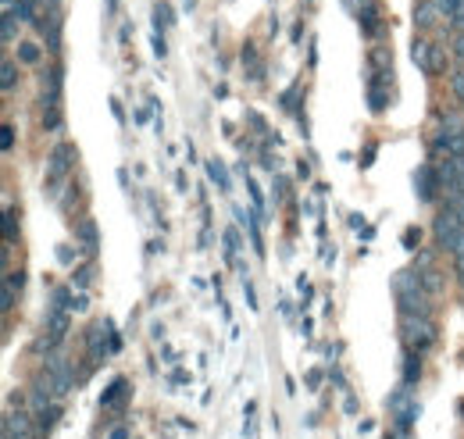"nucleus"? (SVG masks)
<instances>
[{
    "instance_id": "4be33fe9",
    "label": "nucleus",
    "mask_w": 464,
    "mask_h": 439,
    "mask_svg": "<svg viewBox=\"0 0 464 439\" xmlns=\"http://www.w3.org/2000/svg\"><path fill=\"white\" fill-rule=\"evenodd\" d=\"M61 121H65V118H61V107H43L40 125H43L47 133H57V129H61Z\"/></svg>"
},
{
    "instance_id": "c9c22d12",
    "label": "nucleus",
    "mask_w": 464,
    "mask_h": 439,
    "mask_svg": "<svg viewBox=\"0 0 464 439\" xmlns=\"http://www.w3.org/2000/svg\"><path fill=\"white\" fill-rule=\"evenodd\" d=\"M154 50H158V57H165V40L161 36H154Z\"/></svg>"
},
{
    "instance_id": "423d86ee",
    "label": "nucleus",
    "mask_w": 464,
    "mask_h": 439,
    "mask_svg": "<svg viewBox=\"0 0 464 439\" xmlns=\"http://www.w3.org/2000/svg\"><path fill=\"white\" fill-rule=\"evenodd\" d=\"M357 22L364 29V36L375 40L379 36V29H382V18H379V8H375V0H361V8H357Z\"/></svg>"
},
{
    "instance_id": "473e14b6",
    "label": "nucleus",
    "mask_w": 464,
    "mask_h": 439,
    "mask_svg": "<svg viewBox=\"0 0 464 439\" xmlns=\"http://www.w3.org/2000/svg\"><path fill=\"white\" fill-rule=\"evenodd\" d=\"M11 311H15V293L4 286V315H11Z\"/></svg>"
},
{
    "instance_id": "c756f323",
    "label": "nucleus",
    "mask_w": 464,
    "mask_h": 439,
    "mask_svg": "<svg viewBox=\"0 0 464 439\" xmlns=\"http://www.w3.org/2000/svg\"><path fill=\"white\" fill-rule=\"evenodd\" d=\"M11 150H15V129L4 125V154H11Z\"/></svg>"
},
{
    "instance_id": "4468645a",
    "label": "nucleus",
    "mask_w": 464,
    "mask_h": 439,
    "mask_svg": "<svg viewBox=\"0 0 464 439\" xmlns=\"http://www.w3.org/2000/svg\"><path fill=\"white\" fill-rule=\"evenodd\" d=\"M421 379V361L414 350H404V386H418Z\"/></svg>"
},
{
    "instance_id": "a878e982",
    "label": "nucleus",
    "mask_w": 464,
    "mask_h": 439,
    "mask_svg": "<svg viewBox=\"0 0 464 439\" xmlns=\"http://www.w3.org/2000/svg\"><path fill=\"white\" fill-rule=\"evenodd\" d=\"M207 172H211V179H214V182H218V186H222V190H225V186H229V179H225V168H222L218 161H211V165H207Z\"/></svg>"
},
{
    "instance_id": "39448f33",
    "label": "nucleus",
    "mask_w": 464,
    "mask_h": 439,
    "mask_svg": "<svg viewBox=\"0 0 464 439\" xmlns=\"http://www.w3.org/2000/svg\"><path fill=\"white\" fill-rule=\"evenodd\" d=\"M43 329H47L50 336H57V339H65L68 329H72V311H65V307H50V311H47V318H43Z\"/></svg>"
},
{
    "instance_id": "7c9ffc66",
    "label": "nucleus",
    "mask_w": 464,
    "mask_h": 439,
    "mask_svg": "<svg viewBox=\"0 0 464 439\" xmlns=\"http://www.w3.org/2000/svg\"><path fill=\"white\" fill-rule=\"evenodd\" d=\"M454 57H457V61H464V33H457V36H454Z\"/></svg>"
},
{
    "instance_id": "7ed1b4c3",
    "label": "nucleus",
    "mask_w": 464,
    "mask_h": 439,
    "mask_svg": "<svg viewBox=\"0 0 464 439\" xmlns=\"http://www.w3.org/2000/svg\"><path fill=\"white\" fill-rule=\"evenodd\" d=\"M61 82H65V65H54L40 75V107H61Z\"/></svg>"
},
{
    "instance_id": "2f4dec72",
    "label": "nucleus",
    "mask_w": 464,
    "mask_h": 439,
    "mask_svg": "<svg viewBox=\"0 0 464 439\" xmlns=\"http://www.w3.org/2000/svg\"><path fill=\"white\" fill-rule=\"evenodd\" d=\"M454 271H457V282H461V290H464V254L454 258Z\"/></svg>"
},
{
    "instance_id": "0eeeda50",
    "label": "nucleus",
    "mask_w": 464,
    "mask_h": 439,
    "mask_svg": "<svg viewBox=\"0 0 464 439\" xmlns=\"http://www.w3.org/2000/svg\"><path fill=\"white\" fill-rule=\"evenodd\" d=\"M129 393V382L126 379H114L107 389H104V396H100V403H104V411H121V407H126V400H121V396H126Z\"/></svg>"
},
{
    "instance_id": "a211bd4d",
    "label": "nucleus",
    "mask_w": 464,
    "mask_h": 439,
    "mask_svg": "<svg viewBox=\"0 0 464 439\" xmlns=\"http://www.w3.org/2000/svg\"><path fill=\"white\" fill-rule=\"evenodd\" d=\"M57 343H61V339H57V336H50V332L43 329V332L36 336V343H33V354H43V357H50V354H57Z\"/></svg>"
},
{
    "instance_id": "72a5a7b5",
    "label": "nucleus",
    "mask_w": 464,
    "mask_h": 439,
    "mask_svg": "<svg viewBox=\"0 0 464 439\" xmlns=\"http://www.w3.org/2000/svg\"><path fill=\"white\" fill-rule=\"evenodd\" d=\"M414 243H421V232H414V229H411V232L404 236V246H407V250H414Z\"/></svg>"
},
{
    "instance_id": "9b49d317",
    "label": "nucleus",
    "mask_w": 464,
    "mask_h": 439,
    "mask_svg": "<svg viewBox=\"0 0 464 439\" xmlns=\"http://www.w3.org/2000/svg\"><path fill=\"white\" fill-rule=\"evenodd\" d=\"M15 57H18V65H40V61H43V50H40V43H33V40H18Z\"/></svg>"
},
{
    "instance_id": "2eb2a0df",
    "label": "nucleus",
    "mask_w": 464,
    "mask_h": 439,
    "mask_svg": "<svg viewBox=\"0 0 464 439\" xmlns=\"http://www.w3.org/2000/svg\"><path fill=\"white\" fill-rule=\"evenodd\" d=\"M421 290H425L428 297H440V293H443V275H440L436 268H421Z\"/></svg>"
},
{
    "instance_id": "6e6552de",
    "label": "nucleus",
    "mask_w": 464,
    "mask_h": 439,
    "mask_svg": "<svg viewBox=\"0 0 464 439\" xmlns=\"http://www.w3.org/2000/svg\"><path fill=\"white\" fill-rule=\"evenodd\" d=\"M75 239L82 243V250L93 258V254H97V243H100V236H97V222H93V218H82V222L75 225Z\"/></svg>"
},
{
    "instance_id": "412c9836",
    "label": "nucleus",
    "mask_w": 464,
    "mask_h": 439,
    "mask_svg": "<svg viewBox=\"0 0 464 439\" xmlns=\"http://www.w3.org/2000/svg\"><path fill=\"white\" fill-rule=\"evenodd\" d=\"M379 72H389V50L386 47L371 50V75H379Z\"/></svg>"
},
{
    "instance_id": "1a4fd4ad",
    "label": "nucleus",
    "mask_w": 464,
    "mask_h": 439,
    "mask_svg": "<svg viewBox=\"0 0 464 439\" xmlns=\"http://www.w3.org/2000/svg\"><path fill=\"white\" fill-rule=\"evenodd\" d=\"M104 329H107V322H97V325L89 329V336H86V347H89L93 361H104L107 354H114L111 347H104Z\"/></svg>"
},
{
    "instance_id": "9d476101",
    "label": "nucleus",
    "mask_w": 464,
    "mask_h": 439,
    "mask_svg": "<svg viewBox=\"0 0 464 439\" xmlns=\"http://www.w3.org/2000/svg\"><path fill=\"white\" fill-rule=\"evenodd\" d=\"M425 75H432V79H440L443 72H447V50L440 47V43H432L428 47V61H425V68H421Z\"/></svg>"
},
{
    "instance_id": "ddd939ff",
    "label": "nucleus",
    "mask_w": 464,
    "mask_h": 439,
    "mask_svg": "<svg viewBox=\"0 0 464 439\" xmlns=\"http://www.w3.org/2000/svg\"><path fill=\"white\" fill-rule=\"evenodd\" d=\"M436 125H440V133H443V136H464V118H461L457 111L440 114V118H436Z\"/></svg>"
},
{
    "instance_id": "f257e3e1",
    "label": "nucleus",
    "mask_w": 464,
    "mask_h": 439,
    "mask_svg": "<svg viewBox=\"0 0 464 439\" xmlns=\"http://www.w3.org/2000/svg\"><path fill=\"white\" fill-rule=\"evenodd\" d=\"M400 336H404V347L407 350H432L436 347V322L411 315V318H400Z\"/></svg>"
},
{
    "instance_id": "5701e85b",
    "label": "nucleus",
    "mask_w": 464,
    "mask_h": 439,
    "mask_svg": "<svg viewBox=\"0 0 464 439\" xmlns=\"http://www.w3.org/2000/svg\"><path fill=\"white\" fill-rule=\"evenodd\" d=\"M432 4H436V11H440V18H454L457 11H464V0H432Z\"/></svg>"
},
{
    "instance_id": "aec40b11",
    "label": "nucleus",
    "mask_w": 464,
    "mask_h": 439,
    "mask_svg": "<svg viewBox=\"0 0 464 439\" xmlns=\"http://www.w3.org/2000/svg\"><path fill=\"white\" fill-rule=\"evenodd\" d=\"M18 11L15 8H4V33H0V40H4V43H11L15 40V29H18Z\"/></svg>"
},
{
    "instance_id": "dca6fc26",
    "label": "nucleus",
    "mask_w": 464,
    "mask_h": 439,
    "mask_svg": "<svg viewBox=\"0 0 464 439\" xmlns=\"http://www.w3.org/2000/svg\"><path fill=\"white\" fill-rule=\"evenodd\" d=\"M93 275H97V268H93V261H86V265H79L75 271H72V290H89V282H93Z\"/></svg>"
},
{
    "instance_id": "f3484780",
    "label": "nucleus",
    "mask_w": 464,
    "mask_h": 439,
    "mask_svg": "<svg viewBox=\"0 0 464 439\" xmlns=\"http://www.w3.org/2000/svg\"><path fill=\"white\" fill-rule=\"evenodd\" d=\"M436 15H440V11H436V4H432V0H418V8H414V22H418V29H428Z\"/></svg>"
},
{
    "instance_id": "cd10ccee",
    "label": "nucleus",
    "mask_w": 464,
    "mask_h": 439,
    "mask_svg": "<svg viewBox=\"0 0 464 439\" xmlns=\"http://www.w3.org/2000/svg\"><path fill=\"white\" fill-rule=\"evenodd\" d=\"M57 258H61V265H75V258H79V254H75L72 246H57Z\"/></svg>"
},
{
    "instance_id": "6ab92c4d",
    "label": "nucleus",
    "mask_w": 464,
    "mask_h": 439,
    "mask_svg": "<svg viewBox=\"0 0 464 439\" xmlns=\"http://www.w3.org/2000/svg\"><path fill=\"white\" fill-rule=\"evenodd\" d=\"M18 232H22V229H18V218H15V207L8 204V207H4V243H15V239H18Z\"/></svg>"
},
{
    "instance_id": "393cba45",
    "label": "nucleus",
    "mask_w": 464,
    "mask_h": 439,
    "mask_svg": "<svg viewBox=\"0 0 464 439\" xmlns=\"http://www.w3.org/2000/svg\"><path fill=\"white\" fill-rule=\"evenodd\" d=\"M450 93H454V97L464 104V68H461V72H454V79H450Z\"/></svg>"
},
{
    "instance_id": "20e7f679",
    "label": "nucleus",
    "mask_w": 464,
    "mask_h": 439,
    "mask_svg": "<svg viewBox=\"0 0 464 439\" xmlns=\"http://www.w3.org/2000/svg\"><path fill=\"white\" fill-rule=\"evenodd\" d=\"M436 186H440V175H436V168L421 165V168L414 172V190H418V200L432 204V200H436Z\"/></svg>"
},
{
    "instance_id": "f704fd0d",
    "label": "nucleus",
    "mask_w": 464,
    "mask_h": 439,
    "mask_svg": "<svg viewBox=\"0 0 464 439\" xmlns=\"http://www.w3.org/2000/svg\"><path fill=\"white\" fill-rule=\"evenodd\" d=\"M243 293H246V300H250V307H257V297H254V286H250V282L243 286Z\"/></svg>"
},
{
    "instance_id": "b1692460",
    "label": "nucleus",
    "mask_w": 464,
    "mask_h": 439,
    "mask_svg": "<svg viewBox=\"0 0 464 439\" xmlns=\"http://www.w3.org/2000/svg\"><path fill=\"white\" fill-rule=\"evenodd\" d=\"M428 47H432V43H428V40H421V36H418V40H414V47H411V61H414L418 68H425V61H428Z\"/></svg>"
},
{
    "instance_id": "f8f14e48",
    "label": "nucleus",
    "mask_w": 464,
    "mask_h": 439,
    "mask_svg": "<svg viewBox=\"0 0 464 439\" xmlns=\"http://www.w3.org/2000/svg\"><path fill=\"white\" fill-rule=\"evenodd\" d=\"M0 89H4V93H15L18 89V65H15V57L0 61Z\"/></svg>"
},
{
    "instance_id": "f03ea898",
    "label": "nucleus",
    "mask_w": 464,
    "mask_h": 439,
    "mask_svg": "<svg viewBox=\"0 0 464 439\" xmlns=\"http://www.w3.org/2000/svg\"><path fill=\"white\" fill-rule=\"evenodd\" d=\"M75 168V147L72 143H54L50 150V161H47V182L57 186V182H65Z\"/></svg>"
},
{
    "instance_id": "e433bc0d",
    "label": "nucleus",
    "mask_w": 464,
    "mask_h": 439,
    "mask_svg": "<svg viewBox=\"0 0 464 439\" xmlns=\"http://www.w3.org/2000/svg\"><path fill=\"white\" fill-rule=\"evenodd\" d=\"M11 4H15V0H4V8H11Z\"/></svg>"
},
{
    "instance_id": "4c0bfd02",
    "label": "nucleus",
    "mask_w": 464,
    "mask_h": 439,
    "mask_svg": "<svg viewBox=\"0 0 464 439\" xmlns=\"http://www.w3.org/2000/svg\"><path fill=\"white\" fill-rule=\"evenodd\" d=\"M461 418H464V403H461Z\"/></svg>"
},
{
    "instance_id": "bb28decb",
    "label": "nucleus",
    "mask_w": 464,
    "mask_h": 439,
    "mask_svg": "<svg viewBox=\"0 0 464 439\" xmlns=\"http://www.w3.org/2000/svg\"><path fill=\"white\" fill-rule=\"evenodd\" d=\"M107 439H133V425H126V422L114 425V429L107 432Z\"/></svg>"
},
{
    "instance_id": "c85d7f7f",
    "label": "nucleus",
    "mask_w": 464,
    "mask_h": 439,
    "mask_svg": "<svg viewBox=\"0 0 464 439\" xmlns=\"http://www.w3.org/2000/svg\"><path fill=\"white\" fill-rule=\"evenodd\" d=\"M22 282H25V275L18 271V275H8V278H4V286H8L11 293H22Z\"/></svg>"
}]
</instances>
